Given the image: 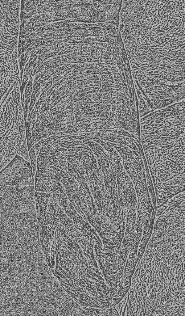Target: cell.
Instances as JSON below:
<instances>
[{
  "label": "cell",
  "mask_w": 185,
  "mask_h": 316,
  "mask_svg": "<svg viewBox=\"0 0 185 316\" xmlns=\"http://www.w3.org/2000/svg\"><path fill=\"white\" fill-rule=\"evenodd\" d=\"M135 83L147 103H151L154 111L185 99V82L167 83L141 76L137 78Z\"/></svg>",
  "instance_id": "obj_2"
},
{
  "label": "cell",
  "mask_w": 185,
  "mask_h": 316,
  "mask_svg": "<svg viewBox=\"0 0 185 316\" xmlns=\"http://www.w3.org/2000/svg\"><path fill=\"white\" fill-rule=\"evenodd\" d=\"M185 99L140 118L142 140L156 147L171 146L184 139Z\"/></svg>",
  "instance_id": "obj_1"
},
{
  "label": "cell",
  "mask_w": 185,
  "mask_h": 316,
  "mask_svg": "<svg viewBox=\"0 0 185 316\" xmlns=\"http://www.w3.org/2000/svg\"><path fill=\"white\" fill-rule=\"evenodd\" d=\"M0 170L17 154L26 141L24 119L10 117L0 120Z\"/></svg>",
  "instance_id": "obj_3"
},
{
  "label": "cell",
  "mask_w": 185,
  "mask_h": 316,
  "mask_svg": "<svg viewBox=\"0 0 185 316\" xmlns=\"http://www.w3.org/2000/svg\"><path fill=\"white\" fill-rule=\"evenodd\" d=\"M137 99L138 103V112L140 119L150 113L147 104L143 98L142 94L134 82Z\"/></svg>",
  "instance_id": "obj_5"
},
{
  "label": "cell",
  "mask_w": 185,
  "mask_h": 316,
  "mask_svg": "<svg viewBox=\"0 0 185 316\" xmlns=\"http://www.w3.org/2000/svg\"><path fill=\"white\" fill-rule=\"evenodd\" d=\"M24 51H23V52H24ZM23 52H22V53H23ZM21 53H20V54H21Z\"/></svg>",
  "instance_id": "obj_6"
},
{
  "label": "cell",
  "mask_w": 185,
  "mask_h": 316,
  "mask_svg": "<svg viewBox=\"0 0 185 316\" xmlns=\"http://www.w3.org/2000/svg\"><path fill=\"white\" fill-rule=\"evenodd\" d=\"M0 279L1 284H8L12 282L14 277L12 268L6 261L1 259Z\"/></svg>",
  "instance_id": "obj_4"
}]
</instances>
